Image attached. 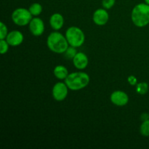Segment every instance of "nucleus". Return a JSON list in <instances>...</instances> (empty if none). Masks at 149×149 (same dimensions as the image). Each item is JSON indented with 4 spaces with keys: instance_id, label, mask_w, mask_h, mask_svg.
<instances>
[{
    "instance_id": "1",
    "label": "nucleus",
    "mask_w": 149,
    "mask_h": 149,
    "mask_svg": "<svg viewBox=\"0 0 149 149\" xmlns=\"http://www.w3.org/2000/svg\"><path fill=\"white\" fill-rule=\"evenodd\" d=\"M47 45L49 50L58 54L64 53L69 47L65 36H64L58 31L49 33L47 39Z\"/></svg>"
},
{
    "instance_id": "24",
    "label": "nucleus",
    "mask_w": 149,
    "mask_h": 149,
    "mask_svg": "<svg viewBox=\"0 0 149 149\" xmlns=\"http://www.w3.org/2000/svg\"><path fill=\"white\" fill-rule=\"evenodd\" d=\"M148 113H149V112H148Z\"/></svg>"
},
{
    "instance_id": "9",
    "label": "nucleus",
    "mask_w": 149,
    "mask_h": 149,
    "mask_svg": "<svg viewBox=\"0 0 149 149\" xmlns=\"http://www.w3.org/2000/svg\"><path fill=\"white\" fill-rule=\"evenodd\" d=\"M93 22L97 26H104L109 20V14L105 8L97 9L93 15Z\"/></svg>"
},
{
    "instance_id": "15",
    "label": "nucleus",
    "mask_w": 149,
    "mask_h": 149,
    "mask_svg": "<svg viewBox=\"0 0 149 149\" xmlns=\"http://www.w3.org/2000/svg\"><path fill=\"white\" fill-rule=\"evenodd\" d=\"M148 84L146 82H140L136 84V92L140 95H145L148 92Z\"/></svg>"
},
{
    "instance_id": "21",
    "label": "nucleus",
    "mask_w": 149,
    "mask_h": 149,
    "mask_svg": "<svg viewBox=\"0 0 149 149\" xmlns=\"http://www.w3.org/2000/svg\"><path fill=\"white\" fill-rule=\"evenodd\" d=\"M127 81L130 85L134 86V85H136V84H138V79H137L136 77H135V76L133 75L129 76L127 78Z\"/></svg>"
},
{
    "instance_id": "16",
    "label": "nucleus",
    "mask_w": 149,
    "mask_h": 149,
    "mask_svg": "<svg viewBox=\"0 0 149 149\" xmlns=\"http://www.w3.org/2000/svg\"><path fill=\"white\" fill-rule=\"evenodd\" d=\"M140 132L144 137L149 136V119L143 121L140 127Z\"/></svg>"
},
{
    "instance_id": "17",
    "label": "nucleus",
    "mask_w": 149,
    "mask_h": 149,
    "mask_svg": "<svg viewBox=\"0 0 149 149\" xmlns=\"http://www.w3.org/2000/svg\"><path fill=\"white\" fill-rule=\"evenodd\" d=\"M77 47H74L70 46L67 48V49L65 50V52H64V56L65 58L68 60H73V58L75 57V55L77 53Z\"/></svg>"
},
{
    "instance_id": "7",
    "label": "nucleus",
    "mask_w": 149,
    "mask_h": 149,
    "mask_svg": "<svg viewBox=\"0 0 149 149\" xmlns=\"http://www.w3.org/2000/svg\"><path fill=\"white\" fill-rule=\"evenodd\" d=\"M29 29L33 36H39L45 31V23L40 17H33L29 24Z\"/></svg>"
},
{
    "instance_id": "12",
    "label": "nucleus",
    "mask_w": 149,
    "mask_h": 149,
    "mask_svg": "<svg viewBox=\"0 0 149 149\" xmlns=\"http://www.w3.org/2000/svg\"><path fill=\"white\" fill-rule=\"evenodd\" d=\"M49 25L55 31H59L64 25V17L61 13H54L49 18Z\"/></svg>"
},
{
    "instance_id": "20",
    "label": "nucleus",
    "mask_w": 149,
    "mask_h": 149,
    "mask_svg": "<svg viewBox=\"0 0 149 149\" xmlns=\"http://www.w3.org/2000/svg\"><path fill=\"white\" fill-rule=\"evenodd\" d=\"M116 0H102V6L106 10H109L114 6Z\"/></svg>"
},
{
    "instance_id": "4",
    "label": "nucleus",
    "mask_w": 149,
    "mask_h": 149,
    "mask_svg": "<svg viewBox=\"0 0 149 149\" xmlns=\"http://www.w3.org/2000/svg\"><path fill=\"white\" fill-rule=\"evenodd\" d=\"M65 38L70 46L79 47L85 41V35L80 28L77 26L69 27L65 31Z\"/></svg>"
},
{
    "instance_id": "19",
    "label": "nucleus",
    "mask_w": 149,
    "mask_h": 149,
    "mask_svg": "<svg viewBox=\"0 0 149 149\" xmlns=\"http://www.w3.org/2000/svg\"><path fill=\"white\" fill-rule=\"evenodd\" d=\"M7 27L2 21L0 23V39H4L8 34Z\"/></svg>"
},
{
    "instance_id": "6",
    "label": "nucleus",
    "mask_w": 149,
    "mask_h": 149,
    "mask_svg": "<svg viewBox=\"0 0 149 149\" xmlns=\"http://www.w3.org/2000/svg\"><path fill=\"white\" fill-rule=\"evenodd\" d=\"M68 87L65 82L59 81L55 84L52 90V95L56 101H63L66 98L68 93Z\"/></svg>"
},
{
    "instance_id": "14",
    "label": "nucleus",
    "mask_w": 149,
    "mask_h": 149,
    "mask_svg": "<svg viewBox=\"0 0 149 149\" xmlns=\"http://www.w3.org/2000/svg\"><path fill=\"white\" fill-rule=\"evenodd\" d=\"M29 10L30 11L31 14L32 15L36 17V16L39 15L42 13V6L41 5V4H39V3H33V4H31L30 7H29Z\"/></svg>"
},
{
    "instance_id": "5",
    "label": "nucleus",
    "mask_w": 149,
    "mask_h": 149,
    "mask_svg": "<svg viewBox=\"0 0 149 149\" xmlns=\"http://www.w3.org/2000/svg\"><path fill=\"white\" fill-rule=\"evenodd\" d=\"M33 15L31 14L29 9L17 8L12 13V20L13 23L19 26H24L29 25L31 19L33 18Z\"/></svg>"
},
{
    "instance_id": "23",
    "label": "nucleus",
    "mask_w": 149,
    "mask_h": 149,
    "mask_svg": "<svg viewBox=\"0 0 149 149\" xmlns=\"http://www.w3.org/2000/svg\"><path fill=\"white\" fill-rule=\"evenodd\" d=\"M144 1H145V2L146 3V4H149V0H144Z\"/></svg>"
},
{
    "instance_id": "18",
    "label": "nucleus",
    "mask_w": 149,
    "mask_h": 149,
    "mask_svg": "<svg viewBox=\"0 0 149 149\" xmlns=\"http://www.w3.org/2000/svg\"><path fill=\"white\" fill-rule=\"evenodd\" d=\"M9 46H10V45L5 39H0V53L1 55L7 53L9 49Z\"/></svg>"
},
{
    "instance_id": "10",
    "label": "nucleus",
    "mask_w": 149,
    "mask_h": 149,
    "mask_svg": "<svg viewBox=\"0 0 149 149\" xmlns=\"http://www.w3.org/2000/svg\"><path fill=\"white\" fill-rule=\"evenodd\" d=\"M7 42L12 47H17L21 45L24 39V36L21 31L17 30L12 31L9 32L7 37L5 38Z\"/></svg>"
},
{
    "instance_id": "22",
    "label": "nucleus",
    "mask_w": 149,
    "mask_h": 149,
    "mask_svg": "<svg viewBox=\"0 0 149 149\" xmlns=\"http://www.w3.org/2000/svg\"><path fill=\"white\" fill-rule=\"evenodd\" d=\"M141 119L142 122L149 119V113H143L141 116Z\"/></svg>"
},
{
    "instance_id": "11",
    "label": "nucleus",
    "mask_w": 149,
    "mask_h": 149,
    "mask_svg": "<svg viewBox=\"0 0 149 149\" xmlns=\"http://www.w3.org/2000/svg\"><path fill=\"white\" fill-rule=\"evenodd\" d=\"M73 64L79 70H84L87 68L89 63L88 57L84 52H77L73 58Z\"/></svg>"
},
{
    "instance_id": "2",
    "label": "nucleus",
    "mask_w": 149,
    "mask_h": 149,
    "mask_svg": "<svg viewBox=\"0 0 149 149\" xmlns=\"http://www.w3.org/2000/svg\"><path fill=\"white\" fill-rule=\"evenodd\" d=\"M131 19L137 27L146 26L149 23V4L145 2L135 5L131 13Z\"/></svg>"
},
{
    "instance_id": "13",
    "label": "nucleus",
    "mask_w": 149,
    "mask_h": 149,
    "mask_svg": "<svg viewBox=\"0 0 149 149\" xmlns=\"http://www.w3.org/2000/svg\"><path fill=\"white\" fill-rule=\"evenodd\" d=\"M53 74L57 79L60 80H65L68 77L69 73L66 67L62 65H58L55 67L53 70Z\"/></svg>"
},
{
    "instance_id": "3",
    "label": "nucleus",
    "mask_w": 149,
    "mask_h": 149,
    "mask_svg": "<svg viewBox=\"0 0 149 149\" xmlns=\"http://www.w3.org/2000/svg\"><path fill=\"white\" fill-rule=\"evenodd\" d=\"M90 81V76L87 73L73 72L68 74L65 79V83L70 90L77 91L87 87Z\"/></svg>"
},
{
    "instance_id": "8",
    "label": "nucleus",
    "mask_w": 149,
    "mask_h": 149,
    "mask_svg": "<svg viewBox=\"0 0 149 149\" xmlns=\"http://www.w3.org/2000/svg\"><path fill=\"white\" fill-rule=\"evenodd\" d=\"M110 100L115 106H125L129 102V96L125 92L116 90L111 93L110 96Z\"/></svg>"
}]
</instances>
